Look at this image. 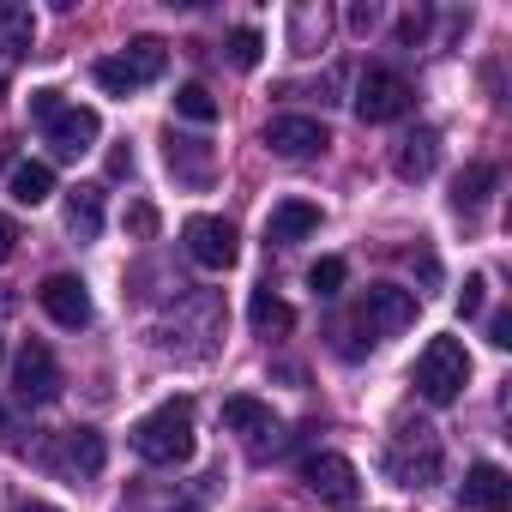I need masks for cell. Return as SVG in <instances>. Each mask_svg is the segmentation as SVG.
I'll return each instance as SVG.
<instances>
[{"mask_svg": "<svg viewBox=\"0 0 512 512\" xmlns=\"http://www.w3.org/2000/svg\"><path fill=\"white\" fill-rule=\"evenodd\" d=\"M133 452L145 464H187L193 458V398H163L133 422Z\"/></svg>", "mask_w": 512, "mask_h": 512, "instance_id": "obj_1", "label": "cell"}, {"mask_svg": "<svg viewBox=\"0 0 512 512\" xmlns=\"http://www.w3.org/2000/svg\"><path fill=\"white\" fill-rule=\"evenodd\" d=\"M163 67H169V49H163L157 37H133V43H127V55L97 61V67H91V79H97L109 97H133V91H145L151 79H163Z\"/></svg>", "mask_w": 512, "mask_h": 512, "instance_id": "obj_2", "label": "cell"}, {"mask_svg": "<svg viewBox=\"0 0 512 512\" xmlns=\"http://www.w3.org/2000/svg\"><path fill=\"white\" fill-rule=\"evenodd\" d=\"M470 386V356L458 338H428L422 356H416V392L428 404H452L458 392Z\"/></svg>", "mask_w": 512, "mask_h": 512, "instance_id": "obj_3", "label": "cell"}, {"mask_svg": "<svg viewBox=\"0 0 512 512\" xmlns=\"http://www.w3.org/2000/svg\"><path fill=\"white\" fill-rule=\"evenodd\" d=\"M386 476L398 482V488H428L434 476H440V440H434V428H398V440L386 446Z\"/></svg>", "mask_w": 512, "mask_h": 512, "instance_id": "obj_4", "label": "cell"}, {"mask_svg": "<svg viewBox=\"0 0 512 512\" xmlns=\"http://www.w3.org/2000/svg\"><path fill=\"white\" fill-rule=\"evenodd\" d=\"M356 115L368 121V127H380V121H398V115H410V79L404 73H392V67H368L362 79H356Z\"/></svg>", "mask_w": 512, "mask_h": 512, "instance_id": "obj_5", "label": "cell"}, {"mask_svg": "<svg viewBox=\"0 0 512 512\" xmlns=\"http://www.w3.org/2000/svg\"><path fill=\"white\" fill-rule=\"evenodd\" d=\"M181 241H187V260L205 266V272H229V266H235V253H241L235 223H229V217H205V211L181 223Z\"/></svg>", "mask_w": 512, "mask_h": 512, "instance_id": "obj_6", "label": "cell"}, {"mask_svg": "<svg viewBox=\"0 0 512 512\" xmlns=\"http://www.w3.org/2000/svg\"><path fill=\"white\" fill-rule=\"evenodd\" d=\"M356 326L368 332V344L398 338L404 326H416V296L398 290V284H374V290L362 296V308H356Z\"/></svg>", "mask_w": 512, "mask_h": 512, "instance_id": "obj_7", "label": "cell"}, {"mask_svg": "<svg viewBox=\"0 0 512 512\" xmlns=\"http://www.w3.org/2000/svg\"><path fill=\"white\" fill-rule=\"evenodd\" d=\"M302 482H308L326 506H356V494H362V476H356V464H350L344 452H308V458H302Z\"/></svg>", "mask_w": 512, "mask_h": 512, "instance_id": "obj_8", "label": "cell"}, {"mask_svg": "<svg viewBox=\"0 0 512 512\" xmlns=\"http://www.w3.org/2000/svg\"><path fill=\"white\" fill-rule=\"evenodd\" d=\"M37 302H43V314H49L55 326H67V332H85V326H91V290H85V278H73V272H49V278L37 284Z\"/></svg>", "mask_w": 512, "mask_h": 512, "instance_id": "obj_9", "label": "cell"}, {"mask_svg": "<svg viewBox=\"0 0 512 512\" xmlns=\"http://www.w3.org/2000/svg\"><path fill=\"white\" fill-rule=\"evenodd\" d=\"M13 386H19L25 404H55V398H61V362L49 356V344H25V350H19Z\"/></svg>", "mask_w": 512, "mask_h": 512, "instance_id": "obj_10", "label": "cell"}, {"mask_svg": "<svg viewBox=\"0 0 512 512\" xmlns=\"http://www.w3.org/2000/svg\"><path fill=\"white\" fill-rule=\"evenodd\" d=\"M266 145H272L278 157H314V151L332 145V133H326L314 115H278V121H266Z\"/></svg>", "mask_w": 512, "mask_h": 512, "instance_id": "obj_11", "label": "cell"}, {"mask_svg": "<svg viewBox=\"0 0 512 512\" xmlns=\"http://www.w3.org/2000/svg\"><path fill=\"white\" fill-rule=\"evenodd\" d=\"M103 139V115L97 109H61L55 121H49V145H55V157H85L91 145Z\"/></svg>", "mask_w": 512, "mask_h": 512, "instance_id": "obj_12", "label": "cell"}, {"mask_svg": "<svg viewBox=\"0 0 512 512\" xmlns=\"http://www.w3.org/2000/svg\"><path fill=\"white\" fill-rule=\"evenodd\" d=\"M434 163H440V133H434V127L404 133V139H398V151H392L398 181H428V175H434Z\"/></svg>", "mask_w": 512, "mask_h": 512, "instance_id": "obj_13", "label": "cell"}, {"mask_svg": "<svg viewBox=\"0 0 512 512\" xmlns=\"http://www.w3.org/2000/svg\"><path fill=\"white\" fill-rule=\"evenodd\" d=\"M314 229H320V205H314V199H278L272 217H266V241H278V247L308 241Z\"/></svg>", "mask_w": 512, "mask_h": 512, "instance_id": "obj_14", "label": "cell"}, {"mask_svg": "<svg viewBox=\"0 0 512 512\" xmlns=\"http://www.w3.org/2000/svg\"><path fill=\"white\" fill-rule=\"evenodd\" d=\"M223 428H229V434H241V440H253V446H260L266 434H278V416H272V404H260V398H247V392H235V398H223Z\"/></svg>", "mask_w": 512, "mask_h": 512, "instance_id": "obj_15", "label": "cell"}, {"mask_svg": "<svg viewBox=\"0 0 512 512\" xmlns=\"http://www.w3.org/2000/svg\"><path fill=\"white\" fill-rule=\"evenodd\" d=\"M464 506H476V512H506V506H512L506 470H500V464H470V476H464Z\"/></svg>", "mask_w": 512, "mask_h": 512, "instance_id": "obj_16", "label": "cell"}, {"mask_svg": "<svg viewBox=\"0 0 512 512\" xmlns=\"http://www.w3.org/2000/svg\"><path fill=\"white\" fill-rule=\"evenodd\" d=\"M247 320H253V332H260V338H284V332L296 326V308H290L278 290H253V302H247Z\"/></svg>", "mask_w": 512, "mask_h": 512, "instance_id": "obj_17", "label": "cell"}, {"mask_svg": "<svg viewBox=\"0 0 512 512\" xmlns=\"http://www.w3.org/2000/svg\"><path fill=\"white\" fill-rule=\"evenodd\" d=\"M37 43V13L19 0H0V55H31Z\"/></svg>", "mask_w": 512, "mask_h": 512, "instance_id": "obj_18", "label": "cell"}, {"mask_svg": "<svg viewBox=\"0 0 512 512\" xmlns=\"http://www.w3.org/2000/svg\"><path fill=\"white\" fill-rule=\"evenodd\" d=\"M67 229H73V241L103 235V187H73L67 193Z\"/></svg>", "mask_w": 512, "mask_h": 512, "instance_id": "obj_19", "label": "cell"}, {"mask_svg": "<svg viewBox=\"0 0 512 512\" xmlns=\"http://www.w3.org/2000/svg\"><path fill=\"white\" fill-rule=\"evenodd\" d=\"M163 157H169V169H175L181 181H193V187L211 181V151H205V139H175V133H169Z\"/></svg>", "mask_w": 512, "mask_h": 512, "instance_id": "obj_20", "label": "cell"}, {"mask_svg": "<svg viewBox=\"0 0 512 512\" xmlns=\"http://www.w3.org/2000/svg\"><path fill=\"white\" fill-rule=\"evenodd\" d=\"M494 187H500V169H494V163H470V169L458 175V187H452V211H476Z\"/></svg>", "mask_w": 512, "mask_h": 512, "instance_id": "obj_21", "label": "cell"}, {"mask_svg": "<svg viewBox=\"0 0 512 512\" xmlns=\"http://www.w3.org/2000/svg\"><path fill=\"white\" fill-rule=\"evenodd\" d=\"M103 458H109V446H103L97 428H73V434H67V470H73V476H97Z\"/></svg>", "mask_w": 512, "mask_h": 512, "instance_id": "obj_22", "label": "cell"}, {"mask_svg": "<svg viewBox=\"0 0 512 512\" xmlns=\"http://www.w3.org/2000/svg\"><path fill=\"white\" fill-rule=\"evenodd\" d=\"M49 193H55V169L49 163H19L13 169V199L19 205H43Z\"/></svg>", "mask_w": 512, "mask_h": 512, "instance_id": "obj_23", "label": "cell"}, {"mask_svg": "<svg viewBox=\"0 0 512 512\" xmlns=\"http://www.w3.org/2000/svg\"><path fill=\"white\" fill-rule=\"evenodd\" d=\"M320 43H326V13L296 7V13H290V49H296V55H314Z\"/></svg>", "mask_w": 512, "mask_h": 512, "instance_id": "obj_24", "label": "cell"}, {"mask_svg": "<svg viewBox=\"0 0 512 512\" xmlns=\"http://www.w3.org/2000/svg\"><path fill=\"white\" fill-rule=\"evenodd\" d=\"M175 115L193 121V127H211V121H217V97H211L205 85H181V91H175Z\"/></svg>", "mask_w": 512, "mask_h": 512, "instance_id": "obj_25", "label": "cell"}, {"mask_svg": "<svg viewBox=\"0 0 512 512\" xmlns=\"http://www.w3.org/2000/svg\"><path fill=\"white\" fill-rule=\"evenodd\" d=\"M344 278H350V266L338 260V253H326V260H314V272H308V290H314L320 302H332V296L344 290Z\"/></svg>", "mask_w": 512, "mask_h": 512, "instance_id": "obj_26", "label": "cell"}, {"mask_svg": "<svg viewBox=\"0 0 512 512\" xmlns=\"http://www.w3.org/2000/svg\"><path fill=\"white\" fill-rule=\"evenodd\" d=\"M260 55H266V37L253 31V25H235V31H229V61H235L241 73L260 67Z\"/></svg>", "mask_w": 512, "mask_h": 512, "instance_id": "obj_27", "label": "cell"}, {"mask_svg": "<svg viewBox=\"0 0 512 512\" xmlns=\"http://www.w3.org/2000/svg\"><path fill=\"white\" fill-rule=\"evenodd\" d=\"M482 302H488V278H464V290H458V314H464V320H476V314H482Z\"/></svg>", "mask_w": 512, "mask_h": 512, "instance_id": "obj_28", "label": "cell"}, {"mask_svg": "<svg viewBox=\"0 0 512 512\" xmlns=\"http://www.w3.org/2000/svg\"><path fill=\"white\" fill-rule=\"evenodd\" d=\"M61 109H67V103H61V91H49V85H43V91H31V121H43V127H49Z\"/></svg>", "mask_w": 512, "mask_h": 512, "instance_id": "obj_29", "label": "cell"}, {"mask_svg": "<svg viewBox=\"0 0 512 512\" xmlns=\"http://www.w3.org/2000/svg\"><path fill=\"white\" fill-rule=\"evenodd\" d=\"M488 344H494V350H512V314H494V320H488Z\"/></svg>", "mask_w": 512, "mask_h": 512, "instance_id": "obj_30", "label": "cell"}, {"mask_svg": "<svg viewBox=\"0 0 512 512\" xmlns=\"http://www.w3.org/2000/svg\"><path fill=\"white\" fill-rule=\"evenodd\" d=\"M127 229H133V235H151V229H157V211H151V205H133V211H127Z\"/></svg>", "mask_w": 512, "mask_h": 512, "instance_id": "obj_31", "label": "cell"}, {"mask_svg": "<svg viewBox=\"0 0 512 512\" xmlns=\"http://www.w3.org/2000/svg\"><path fill=\"white\" fill-rule=\"evenodd\" d=\"M13 247H19V223H13V217H0V266L13 260Z\"/></svg>", "mask_w": 512, "mask_h": 512, "instance_id": "obj_32", "label": "cell"}, {"mask_svg": "<svg viewBox=\"0 0 512 512\" xmlns=\"http://www.w3.org/2000/svg\"><path fill=\"white\" fill-rule=\"evenodd\" d=\"M380 25V7L368 0V7H350V31H374Z\"/></svg>", "mask_w": 512, "mask_h": 512, "instance_id": "obj_33", "label": "cell"}, {"mask_svg": "<svg viewBox=\"0 0 512 512\" xmlns=\"http://www.w3.org/2000/svg\"><path fill=\"white\" fill-rule=\"evenodd\" d=\"M109 175L127 181V175H133V151H109Z\"/></svg>", "mask_w": 512, "mask_h": 512, "instance_id": "obj_34", "label": "cell"}, {"mask_svg": "<svg viewBox=\"0 0 512 512\" xmlns=\"http://www.w3.org/2000/svg\"><path fill=\"white\" fill-rule=\"evenodd\" d=\"M19 512H61V506H43V500H25Z\"/></svg>", "mask_w": 512, "mask_h": 512, "instance_id": "obj_35", "label": "cell"}, {"mask_svg": "<svg viewBox=\"0 0 512 512\" xmlns=\"http://www.w3.org/2000/svg\"><path fill=\"white\" fill-rule=\"evenodd\" d=\"M0 314H13V296H7V290H0Z\"/></svg>", "mask_w": 512, "mask_h": 512, "instance_id": "obj_36", "label": "cell"}, {"mask_svg": "<svg viewBox=\"0 0 512 512\" xmlns=\"http://www.w3.org/2000/svg\"><path fill=\"white\" fill-rule=\"evenodd\" d=\"M0 440H7V410H0Z\"/></svg>", "mask_w": 512, "mask_h": 512, "instance_id": "obj_37", "label": "cell"}, {"mask_svg": "<svg viewBox=\"0 0 512 512\" xmlns=\"http://www.w3.org/2000/svg\"><path fill=\"white\" fill-rule=\"evenodd\" d=\"M0 169H7V145H0Z\"/></svg>", "mask_w": 512, "mask_h": 512, "instance_id": "obj_38", "label": "cell"}, {"mask_svg": "<svg viewBox=\"0 0 512 512\" xmlns=\"http://www.w3.org/2000/svg\"><path fill=\"white\" fill-rule=\"evenodd\" d=\"M0 103H7V79H0Z\"/></svg>", "mask_w": 512, "mask_h": 512, "instance_id": "obj_39", "label": "cell"}, {"mask_svg": "<svg viewBox=\"0 0 512 512\" xmlns=\"http://www.w3.org/2000/svg\"><path fill=\"white\" fill-rule=\"evenodd\" d=\"M0 356H7V344H0Z\"/></svg>", "mask_w": 512, "mask_h": 512, "instance_id": "obj_40", "label": "cell"}]
</instances>
